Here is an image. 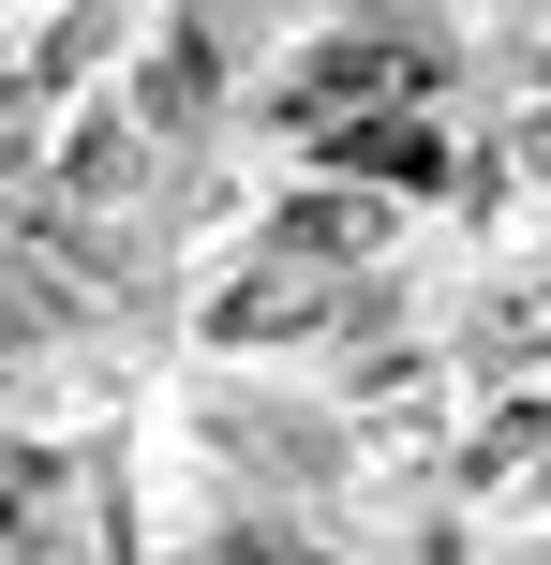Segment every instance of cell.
<instances>
[{
  "instance_id": "cell-1",
  "label": "cell",
  "mask_w": 551,
  "mask_h": 565,
  "mask_svg": "<svg viewBox=\"0 0 551 565\" xmlns=\"http://www.w3.org/2000/svg\"><path fill=\"white\" fill-rule=\"evenodd\" d=\"M328 312H343V282L284 254V268H254V282H239V298L209 312V328H224V342H328Z\"/></svg>"
},
{
  "instance_id": "cell-2",
  "label": "cell",
  "mask_w": 551,
  "mask_h": 565,
  "mask_svg": "<svg viewBox=\"0 0 551 565\" xmlns=\"http://www.w3.org/2000/svg\"><path fill=\"white\" fill-rule=\"evenodd\" d=\"M268 238H284L298 268H343L358 238H373V194H343V179H328V194H298V209H284V224H268Z\"/></svg>"
}]
</instances>
